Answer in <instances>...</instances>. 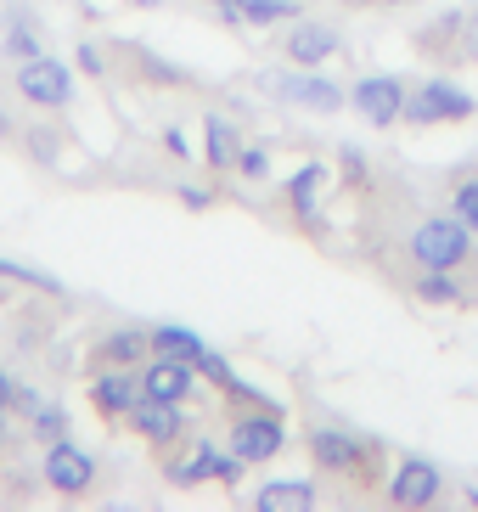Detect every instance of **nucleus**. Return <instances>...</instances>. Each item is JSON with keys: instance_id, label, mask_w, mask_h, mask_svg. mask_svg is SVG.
Segmentation results:
<instances>
[{"instance_id": "1", "label": "nucleus", "mask_w": 478, "mask_h": 512, "mask_svg": "<svg viewBox=\"0 0 478 512\" xmlns=\"http://www.w3.org/2000/svg\"><path fill=\"white\" fill-rule=\"evenodd\" d=\"M304 451H310L315 473H332V479H355V484L389 479V451H383V439L360 434V428H338V422L304 428Z\"/></svg>"}, {"instance_id": "2", "label": "nucleus", "mask_w": 478, "mask_h": 512, "mask_svg": "<svg viewBox=\"0 0 478 512\" xmlns=\"http://www.w3.org/2000/svg\"><path fill=\"white\" fill-rule=\"evenodd\" d=\"M400 254L411 259V271H467L478 254V237L456 220V214H417L400 231Z\"/></svg>"}, {"instance_id": "3", "label": "nucleus", "mask_w": 478, "mask_h": 512, "mask_svg": "<svg viewBox=\"0 0 478 512\" xmlns=\"http://www.w3.org/2000/svg\"><path fill=\"white\" fill-rule=\"evenodd\" d=\"M254 85H259V96H270L282 107H299V113H315V119H332V113L349 107V91L338 79H327L321 68H265Z\"/></svg>"}, {"instance_id": "4", "label": "nucleus", "mask_w": 478, "mask_h": 512, "mask_svg": "<svg viewBox=\"0 0 478 512\" xmlns=\"http://www.w3.org/2000/svg\"><path fill=\"white\" fill-rule=\"evenodd\" d=\"M248 462H242L231 445H214L209 434H186L175 451H164V479L180 484V490H192V484H242Z\"/></svg>"}, {"instance_id": "5", "label": "nucleus", "mask_w": 478, "mask_h": 512, "mask_svg": "<svg viewBox=\"0 0 478 512\" xmlns=\"http://www.w3.org/2000/svg\"><path fill=\"white\" fill-rule=\"evenodd\" d=\"M225 445L242 456L248 467H265L287 451V411L270 406H231L225 417Z\"/></svg>"}, {"instance_id": "6", "label": "nucleus", "mask_w": 478, "mask_h": 512, "mask_svg": "<svg viewBox=\"0 0 478 512\" xmlns=\"http://www.w3.org/2000/svg\"><path fill=\"white\" fill-rule=\"evenodd\" d=\"M478 113V96L467 91V85H456V79L445 74H428L411 85V96H405V124H417V130H434V124H462Z\"/></svg>"}, {"instance_id": "7", "label": "nucleus", "mask_w": 478, "mask_h": 512, "mask_svg": "<svg viewBox=\"0 0 478 512\" xmlns=\"http://www.w3.org/2000/svg\"><path fill=\"white\" fill-rule=\"evenodd\" d=\"M12 91L29 107H40V113H62V107L74 102V62L40 51V57H29V62L12 68Z\"/></svg>"}, {"instance_id": "8", "label": "nucleus", "mask_w": 478, "mask_h": 512, "mask_svg": "<svg viewBox=\"0 0 478 512\" xmlns=\"http://www.w3.org/2000/svg\"><path fill=\"white\" fill-rule=\"evenodd\" d=\"M96 456L79 445L74 434L68 439H57V445H40V479H45V490H57V496H90L96 490Z\"/></svg>"}, {"instance_id": "9", "label": "nucleus", "mask_w": 478, "mask_h": 512, "mask_svg": "<svg viewBox=\"0 0 478 512\" xmlns=\"http://www.w3.org/2000/svg\"><path fill=\"white\" fill-rule=\"evenodd\" d=\"M405 96H411V79H400V74H360L349 85V107L372 130H389V124L405 119Z\"/></svg>"}, {"instance_id": "10", "label": "nucleus", "mask_w": 478, "mask_h": 512, "mask_svg": "<svg viewBox=\"0 0 478 512\" xmlns=\"http://www.w3.org/2000/svg\"><path fill=\"white\" fill-rule=\"evenodd\" d=\"M124 422H130L135 439H147L152 451H175L180 439L197 428V417L186 411V400H152V394H147V400H141V406H135Z\"/></svg>"}, {"instance_id": "11", "label": "nucleus", "mask_w": 478, "mask_h": 512, "mask_svg": "<svg viewBox=\"0 0 478 512\" xmlns=\"http://www.w3.org/2000/svg\"><path fill=\"white\" fill-rule=\"evenodd\" d=\"M383 496H389V507H434L445 496V467L428 456H400L383 479Z\"/></svg>"}, {"instance_id": "12", "label": "nucleus", "mask_w": 478, "mask_h": 512, "mask_svg": "<svg viewBox=\"0 0 478 512\" xmlns=\"http://www.w3.org/2000/svg\"><path fill=\"white\" fill-rule=\"evenodd\" d=\"M338 51H344V34H338V23H327V17H293L287 34H282V57L293 62V68H327Z\"/></svg>"}, {"instance_id": "13", "label": "nucleus", "mask_w": 478, "mask_h": 512, "mask_svg": "<svg viewBox=\"0 0 478 512\" xmlns=\"http://www.w3.org/2000/svg\"><path fill=\"white\" fill-rule=\"evenodd\" d=\"M85 394H90V406H96V417L124 422L141 400H147V383H141L135 366H102V372L85 383Z\"/></svg>"}, {"instance_id": "14", "label": "nucleus", "mask_w": 478, "mask_h": 512, "mask_svg": "<svg viewBox=\"0 0 478 512\" xmlns=\"http://www.w3.org/2000/svg\"><path fill=\"white\" fill-rule=\"evenodd\" d=\"M321 192H327V164H321V158L299 164L293 175H287V186H282L287 214H293L310 237H327V220H321Z\"/></svg>"}, {"instance_id": "15", "label": "nucleus", "mask_w": 478, "mask_h": 512, "mask_svg": "<svg viewBox=\"0 0 478 512\" xmlns=\"http://www.w3.org/2000/svg\"><path fill=\"white\" fill-rule=\"evenodd\" d=\"M141 383H147L152 400H186V406H192L203 372H197V361H186V355H152V361L141 366Z\"/></svg>"}, {"instance_id": "16", "label": "nucleus", "mask_w": 478, "mask_h": 512, "mask_svg": "<svg viewBox=\"0 0 478 512\" xmlns=\"http://www.w3.org/2000/svg\"><path fill=\"white\" fill-rule=\"evenodd\" d=\"M0 51L12 62H29L45 51V29H40V12L34 6H6L0 12Z\"/></svg>"}, {"instance_id": "17", "label": "nucleus", "mask_w": 478, "mask_h": 512, "mask_svg": "<svg viewBox=\"0 0 478 512\" xmlns=\"http://www.w3.org/2000/svg\"><path fill=\"white\" fill-rule=\"evenodd\" d=\"M237 152H242V130L225 113H203V164L214 169V175H231L237 169Z\"/></svg>"}, {"instance_id": "18", "label": "nucleus", "mask_w": 478, "mask_h": 512, "mask_svg": "<svg viewBox=\"0 0 478 512\" xmlns=\"http://www.w3.org/2000/svg\"><path fill=\"white\" fill-rule=\"evenodd\" d=\"M96 361L102 366H141L152 361V327H113L102 332V344H96Z\"/></svg>"}, {"instance_id": "19", "label": "nucleus", "mask_w": 478, "mask_h": 512, "mask_svg": "<svg viewBox=\"0 0 478 512\" xmlns=\"http://www.w3.org/2000/svg\"><path fill=\"white\" fill-rule=\"evenodd\" d=\"M248 501H254L259 512H304V507L321 501V490H315L310 479H265Z\"/></svg>"}, {"instance_id": "20", "label": "nucleus", "mask_w": 478, "mask_h": 512, "mask_svg": "<svg viewBox=\"0 0 478 512\" xmlns=\"http://www.w3.org/2000/svg\"><path fill=\"white\" fill-rule=\"evenodd\" d=\"M411 299L417 304H467L473 287L462 282V271H411Z\"/></svg>"}, {"instance_id": "21", "label": "nucleus", "mask_w": 478, "mask_h": 512, "mask_svg": "<svg viewBox=\"0 0 478 512\" xmlns=\"http://www.w3.org/2000/svg\"><path fill=\"white\" fill-rule=\"evenodd\" d=\"M209 349V338L197 327H186V321H158L152 327V355H186V361H197Z\"/></svg>"}, {"instance_id": "22", "label": "nucleus", "mask_w": 478, "mask_h": 512, "mask_svg": "<svg viewBox=\"0 0 478 512\" xmlns=\"http://www.w3.org/2000/svg\"><path fill=\"white\" fill-rule=\"evenodd\" d=\"M0 282L34 287V293H45V299H62V293H68V287H62V276L40 271V265H23V259H12V254H0Z\"/></svg>"}, {"instance_id": "23", "label": "nucleus", "mask_w": 478, "mask_h": 512, "mask_svg": "<svg viewBox=\"0 0 478 512\" xmlns=\"http://www.w3.org/2000/svg\"><path fill=\"white\" fill-rule=\"evenodd\" d=\"M242 6V29H276L304 17V0H237Z\"/></svg>"}, {"instance_id": "24", "label": "nucleus", "mask_w": 478, "mask_h": 512, "mask_svg": "<svg viewBox=\"0 0 478 512\" xmlns=\"http://www.w3.org/2000/svg\"><path fill=\"white\" fill-rule=\"evenodd\" d=\"M68 428H74V417H68V406H57V400H45V406L23 422V434H29L34 445H57V439H68Z\"/></svg>"}, {"instance_id": "25", "label": "nucleus", "mask_w": 478, "mask_h": 512, "mask_svg": "<svg viewBox=\"0 0 478 512\" xmlns=\"http://www.w3.org/2000/svg\"><path fill=\"white\" fill-rule=\"evenodd\" d=\"M462 23H467V12L434 17V29H422L417 46H422V51H456V46H462Z\"/></svg>"}, {"instance_id": "26", "label": "nucleus", "mask_w": 478, "mask_h": 512, "mask_svg": "<svg viewBox=\"0 0 478 512\" xmlns=\"http://www.w3.org/2000/svg\"><path fill=\"white\" fill-rule=\"evenodd\" d=\"M450 214L478 237V175H456V186H450Z\"/></svg>"}, {"instance_id": "27", "label": "nucleus", "mask_w": 478, "mask_h": 512, "mask_svg": "<svg viewBox=\"0 0 478 512\" xmlns=\"http://www.w3.org/2000/svg\"><path fill=\"white\" fill-rule=\"evenodd\" d=\"M231 175H242L248 186L270 181V147H259V141H242V152H237V169H231Z\"/></svg>"}, {"instance_id": "28", "label": "nucleus", "mask_w": 478, "mask_h": 512, "mask_svg": "<svg viewBox=\"0 0 478 512\" xmlns=\"http://www.w3.org/2000/svg\"><path fill=\"white\" fill-rule=\"evenodd\" d=\"M338 175H344V186L366 192V186H372V164H366V152H360V147H338Z\"/></svg>"}, {"instance_id": "29", "label": "nucleus", "mask_w": 478, "mask_h": 512, "mask_svg": "<svg viewBox=\"0 0 478 512\" xmlns=\"http://www.w3.org/2000/svg\"><path fill=\"white\" fill-rule=\"evenodd\" d=\"M23 141H29V152L40 158V164H57V152H62V136H57V130H45V124H29V130H23Z\"/></svg>"}, {"instance_id": "30", "label": "nucleus", "mask_w": 478, "mask_h": 512, "mask_svg": "<svg viewBox=\"0 0 478 512\" xmlns=\"http://www.w3.org/2000/svg\"><path fill=\"white\" fill-rule=\"evenodd\" d=\"M45 400H51L45 389H34V383H23V377H17V389H12V417H17V422H29L34 411L45 406Z\"/></svg>"}, {"instance_id": "31", "label": "nucleus", "mask_w": 478, "mask_h": 512, "mask_svg": "<svg viewBox=\"0 0 478 512\" xmlns=\"http://www.w3.org/2000/svg\"><path fill=\"white\" fill-rule=\"evenodd\" d=\"M74 68L85 79H102L107 74V51L102 46H90V40H79V51H74Z\"/></svg>"}, {"instance_id": "32", "label": "nucleus", "mask_w": 478, "mask_h": 512, "mask_svg": "<svg viewBox=\"0 0 478 512\" xmlns=\"http://www.w3.org/2000/svg\"><path fill=\"white\" fill-rule=\"evenodd\" d=\"M164 152H175L180 164H192V158L203 164V152H192V141H186V130H175V124L164 130Z\"/></svg>"}, {"instance_id": "33", "label": "nucleus", "mask_w": 478, "mask_h": 512, "mask_svg": "<svg viewBox=\"0 0 478 512\" xmlns=\"http://www.w3.org/2000/svg\"><path fill=\"white\" fill-rule=\"evenodd\" d=\"M456 57L478 62V6L467 12V23H462V46H456Z\"/></svg>"}, {"instance_id": "34", "label": "nucleus", "mask_w": 478, "mask_h": 512, "mask_svg": "<svg viewBox=\"0 0 478 512\" xmlns=\"http://www.w3.org/2000/svg\"><path fill=\"white\" fill-rule=\"evenodd\" d=\"M180 203L203 214V209H214V192H209V186H197V181H186V186H180Z\"/></svg>"}, {"instance_id": "35", "label": "nucleus", "mask_w": 478, "mask_h": 512, "mask_svg": "<svg viewBox=\"0 0 478 512\" xmlns=\"http://www.w3.org/2000/svg\"><path fill=\"white\" fill-rule=\"evenodd\" d=\"M12 389H17V377L0 366V417H12Z\"/></svg>"}, {"instance_id": "36", "label": "nucleus", "mask_w": 478, "mask_h": 512, "mask_svg": "<svg viewBox=\"0 0 478 512\" xmlns=\"http://www.w3.org/2000/svg\"><path fill=\"white\" fill-rule=\"evenodd\" d=\"M17 136V119L6 113V102H0V141H12Z\"/></svg>"}, {"instance_id": "37", "label": "nucleus", "mask_w": 478, "mask_h": 512, "mask_svg": "<svg viewBox=\"0 0 478 512\" xmlns=\"http://www.w3.org/2000/svg\"><path fill=\"white\" fill-rule=\"evenodd\" d=\"M12 417H0V456H6V445H12V428H6Z\"/></svg>"}, {"instance_id": "38", "label": "nucleus", "mask_w": 478, "mask_h": 512, "mask_svg": "<svg viewBox=\"0 0 478 512\" xmlns=\"http://www.w3.org/2000/svg\"><path fill=\"white\" fill-rule=\"evenodd\" d=\"M462 501H467V507H478V484H467V490H462Z\"/></svg>"}, {"instance_id": "39", "label": "nucleus", "mask_w": 478, "mask_h": 512, "mask_svg": "<svg viewBox=\"0 0 478 512\" xmlns=\"http://www.w3.org/2000/svg\"><path fill=\"white\" fill-rule=\"evenodd\" d=\"M377 6H411V0H377Z\"/></svg>"}, {"instance_id": "40", "label": "nucleus", "mask_w": 478, "mask_h": 512, "mask_svg": "<svg viewBox=\"0 0 478 512\" xmlns=\"http://www.w3.org/2000/svg\"><path fill=\"white\" fill-rule=\"evenodd\" d=\"M344 6H372V0H344Z\"/></svg>"}]
</instances>
